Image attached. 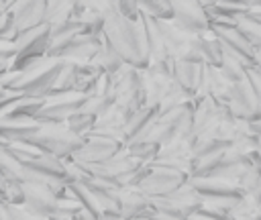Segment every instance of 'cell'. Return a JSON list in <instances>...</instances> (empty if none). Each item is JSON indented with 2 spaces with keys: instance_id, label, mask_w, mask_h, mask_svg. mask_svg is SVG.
Listing matches in <instances>:
<instances>
[{
  "instance_id": "obj_1",
  "label": "cell",
  "mask_w": 261,
  "mask_h": 220,
  "mask_svg": "<svg viewBox=\"0 0 261 220\" xmlns=\"http://www.w3.org/2000/svg\"><path fill=\"white\" fill-rule=\"evenodd\" d=\"M102 37L116 49V53L124 59V63L137 69L149 67L151 59H149V47H147V37L143 26V12H141V18L133 22L122 14H118L114 6V10L104 20Z\"/></svg>"
},
{
  "instance_id": "obj_2",
  "label": "cell",
  "mask_w": 261,
  "mask_h": 220,
  "mask_svg": "<svg viewBox=\"0 0 261 220\" xmlns=\"http://www.w3.org/2000/svg\"><path fill=\"white\" fill-rule=\"evenodd\" d=\"M61 59H37L33 61L24 71H20V79L10 92H18L27 98H47L57 81V75L61 71Z\"/></svg>"
},
{
  "instance_id": "obj_3",
  "label": "cell",
  "mask_w": 261,
  "mask_h": 220,
  "mask_svg": "<svg viewBox=\"0 0 261 220\" xmlns=\"http://www.w3.org/2000/svg\"><path fill=\"white\" fill-rule=\"evenodd\" d=\"M112 77V96L118 106H122L128 116L141 108L147 106V94H145V75L143 69H137L128 63H124Z\"/></svg>"
},
{
  "instance_id": "obj_4",
  "label": "cell",
  "mask_w": 261,
  "mask_h": 220,
  "mask_svg": "<svg viewBox=\"0 0 261 220\" xmlns=\"http://www.w3.org/2000/svg\"><path fill=\"white\" fill-rule=\"evenodd\" d=\"M27 143L37 147L43 155L65 161L82 149L84 136H77L73 130L67 128V124H41V130Z\"/></svg>"
},
{
  "instance_id": "obj_5",
  "label": "cell",
  "mask_w": 261,
  "mask_h": 220,
  "mask_svg": "<svg viewBox=\"0 0 261 220\" xmlns=\"http://www.w3.org/2000/svg\"><path fill=\"white\" fill-rule=\"evenodd\" d=\"M157 26L161 31L167 57L175 61H186V63H202L200 35H194L181 29L173 20H157Z\"/></svg>"
},
{
  "instance_id": "obj_6",
  "label": "cell",
  "mask_w": 261,
  "mask_h": 220,
  "mask_svg": "<svg viewBox=\"0 0 261 220\" xmlns=\"http://www.w3.org/2000/svg\"><path fill=\"white\" fill-rule=\"evenodd\" d=\"M192 114H194V102H186L165 114H159V120L151 134V141H155L163 147L175 139L192 136Z\"/></svg>"
},
{
  "instance_id": "obj_7",
  "label": "cell",
  "mask_w": 261,
  "mask_h": 220,
  "mask_svg": "<svg viewBox=\"0 0 261 220\" xmlns=\"http://www.w3.org/2000/svg\"><path fill=\"white\" fill-rule=\"evenodd\" d=\"M49 39H51V29L47 24L37 26L33 31H24L16 37V57L12 61L10 71H24L33 61L47 57L49 51Z\"/></svg>"
},
{
  "instance_id": "obj_8",
  "label": "cell",
  "mask_w": 261,
  "mask_h": 220,
  "mask_svg": "<svg viewBox=\"0 0 261 220\" xmlns=\"http://www.w3.org/2000/svg\"><path fill=\"white\" fill-rule=\"evenodd\" d=\"M124 149H126V143L106 134L104 130H90L84 136L82 149L69 159L90 163V165H100V163H106L108 159H112L114 155H118Z\"/></svg>"
},
{
  "instance_id": "obj_9",
  "label": "cell",
  "mask_w": 261,
  "mask_h": 220,
  "mask_svg": "<svg viewBox=\"0 0 261 220\" xmlns=\"http://www.w3.org/2000/svg\"><path fill=\"white\" fill-rule=\"evenodd\" d=\"M192 175L171 169V167H161V165H153L151 163V171L149 175L139 183V189L143 194H147L149 198H165L169 194H173L175 189H179L181 185H186L190 181Z\"/></svg>"
},
{
  "instance_id": "obj_10",
  "label": "cell",
  "mask_w": 261,
  "mask_h": 220,
  "mask_svg": "<svg viewBox=\"0 0 261 220\" xmlns=\"http://www.w3.org/2000/svg\"><path fill=\"white\" fill-rule=\"evenodd\" d=\"M190 183L200 194V198L204 202L222 204L228 210L243 198V189L237 183L226 181V179H218V177H190Z\"/></svg>"
},
{
  "instance_id": "obj_11",
  "label": "cell",
  "mask_w": 261,
  "mask_h": 220,
  "mask_svg": "<svg viewBox=\"0 0 261 220\" xmlns=\"http://www.w3.org/2000/svg\"><path fill=\"white\" fill-rule=\"evenodd\" d=\"M86 100H88V96L77 94V92H69V94L47 98L45 106L35 116V120L39 124H65L71 114H75L77 110H82V106H84Z\"/></svg>"
},
{
  "instance_id": "obj_12",
  "label": "cell",
  "mask_w": 261,
  "mask_h": 220,
  "mask_svg": "<svg viewBox=\"0 0 261 220\" xmlns=\"http://www.w3.org/2000/svg\"><path fill=\"white\" fill-rule=\"evenodd\" d=\"M194 102V114H192V139L204 136L212 126H216L220 120L232 116L228 106L216 102L212 96L206 98H196Z\"/></svg>"
},
{
  "instance_id": "obj_13",
  "label": "cell",
  "mask_w": 261,
  "mask_h": 220,
  "mask_svg": "<svg viewBox=\"0 0 261 220\" xmlns=\"http://www.w3.org/2000/svg\"><path fill=\"white\" fill-rule=\"evenodd\" d=\"M102 45V35H77L71 41H67L65 45H59L55 49L47 51L49 59H67V61H77V63H90L94 59V55L98 53Z\"/></svg>"
},
{
  "instance_id": "obj_14",
  "label": "cell",
  "mask_w": 261,
  "mask_h": 220,
  "mask_svg": "<svg viewBox=\"0 0 261 220\" xmlns=\"http://www.w3.org/2000/svg\"><path fill=\"white\" fill-rule=\"evenodd\" d=\"M51 183H22L24 185V208L33 214H39L43 218H55L61 206V200L51 189Z\"/></svg>"
},
{
  "instance_id": "obj_15",
  "label": "cell",
  "mask_w": 261,
  "mask_h": 220,
  "mask_svg": "<svg viewBox=\"0 0 261 220\" xmlns=\"http://www.w3.org/2000/svg\"><path fill=\"white\" fill-rule=\"evenodd\" d=\"M173 22L194 35L210 33V20L202 8L200 0H171Z\"/></svg>"
},
{
  "instance_id": "obj_16",
  "label": "cell",
  "mask_w": 261,
  "mask_h": 220,
  "mask_svg": "<svg viewBox=\"0 0 261 220\" xmlns=\"http://www.w3.org/2000/svg\"><path fill=\"white\" fill-rule=\"evenodd\" d=\"M228 110L232 114L234 120H245V122H253L261 118V108L259 102L255 98L253 88L249 86V81H239L232 84L230 94H228Z\"/></svg>"
},
{
  "instance_id": "obj_17",
  "label": "cell",
  "mask_w": 261,
  "mask_h": 220,
  "mask_svg": "<svg viewBox=\"0 0 261 220\" xmlns=\"http://www.w3.org/2000/svg\"><path fill=\"white\" fill-rule=\"evenodd\" d=\"M6 12H12L14 26L20 35L24 31H33L45 24L47 0H12L8 2Z\"/></svg>"
},
{
  "instance_id": "obj_18",
  "label": "cell",
  "mask_w": 261,
  "mask_h": 220,
  "mask_svg": "<svg viewBox=\"0 0 261 220\" xmlns=\"http://www.w3.org/2000/svg\"><path fill=\"white\" fill-rule=\"evenodd\" d=\"M216 35V39L220 41V45L224 47V53L228 57H234L237 61H241L245 67H257V49L243 39L234 29H224V31H212Z\"/></svg>"
},
{
  "instance_id": "obj_19",
  "label": "cell",
  "mask_w": 261,
  "mask_h": 220,
  "mask_svg": "<svg viewBox=\"0 0 261 220\" xmlns=\"http://www.w3.org/2000/svg\"><path fill=\"white\" fill-rule=\"evenodd\" d=\"M157 120H159V108L145 106V108L133 112V114L128 116V120H126V126H124L126 145H128V143H135V141L151 139Z\"/></svg>"
},
{
  "instance_id": "obj_20",
  "label": "cell",
  "mask_w": 261,
  "mask_h": 220,
  "mask_svg": "<svg viewBox=\"0 0 261 220\" xmlns=\"http://www.w3.org/2000/svg\"><path fill=\"white\" fill-rule=\"evenodd\" d=\"M27 169H31L33 173H37L39 177H45L47 181H61V183H71L67 165L63 159L51 157V155H43L39 159H33L29 163H22Z\"/></svg>"
},
{
  "instance_id": "obj_21",
  "label": "cell",
  "mask_w": 261,
  "mask_h": 220,
  "mask_svg": "<svg viewBox=\"0 0 261 220\" xmlns=\"http://www.w3.org/2000/svg\"><path fill=\"white\" fill-rule=\"evenodd\" d=\"M118 210L124 220H139L145 212L153 210L151 198L147 194H143L139 187H122L120 200H118Z\"/></svg>"
},
{
  "instance_id": "obj_22",
  "label": "cell",
  "mask_w": 261,
  "mask_h": 220,
  "mask_svg": "<svg viewBox=\"0 0 261 220\" xmlns=\"http://www.w3.org/2000/svg\"><path fill=\"white\" fill-rule=\"evenodd\" d=\"M84 10V2L75 0H47V14L45 24L47 26H59L69 20H75Z\"/></svg>"
},
{
  "instance_id": "obj_23",
  "label": "cell",
  "mask_w": 261,
  "mask_h": 220,
  "mask_svg": "<svg viewBox=\"0 0 261 220\" xmlns=\"http://www.w3.org/2000/svg\"><path fill=\"white\" fill-rule=\"evenodd\" d=\"M86 187L94 194V198L98 200L100 208H102V216H120L118 210V200H120V187H114L110 183H104L100 179H94L90 183H86Z\"/></svg>"
},
{
  "instance_id": "obj_24",
  "label": "cell",
  "mask_w": 261,
  "mask_h": 220,
  "mask_svg": "<svg viewBox=\"0 0 261 220\" xmlns=\"http://www.w3.org/2000/svg\"><path fill=\"white\" fill-rule=\"evenodd\" d=\"M151 208L155 212L169 216V218H175V220H190L198 214L202 204H186V202H179V200L165 196V198H151Z\"/></svg>"
},
{
  "instance_id": "obj_25",
  "label": "cell",
  "mask_w": 261,
  "mask_h": 220,
  "mask_svg": "<svg viewBox=\"0 0 261 220\" xmlns=\"http://www.w3.org/2000/svg\"><path fill=\"white\" fill-rule=\"evenodd\" d=\"M41 130L37 120H0V136L10 145L27 143Z\"/></svg>"
},
{
  "instance_id": "obj_26",
  "label": "cell",
  "mask_w": 261,
  "mask_h": 220,
  "mask_svg": "<svg viewBox=\"0 0 261 220\" xmlns=\"http://www.w3.org/2000/svg\"><path fill=\"white\" fill-rule=\"evenodd\" d=\"M126 120H128V112H126L122 106L114 104L104 116H100V118L96 120L94 130H104L106 134H110V136H114V139L126 143V139H124V126H126Z\"/></svg>"
},
{
  "instance_id": "obj_27",
  "label": "cell",
  "mask_w": 261,
  "mask_h": 220,
  "mask_svg": "<svg viewBox=\"0 0 261 220\" xmlns=\"http://www.w3.org/2000/svg\"><path fill=\"white\" fill-rule=\"evenodd\" d=\"M200 67L202 63H186V61H175L173 63V81L190 94V98H196L198 84H200Z\"/></svg>"
},
{
  "instance_id": "obj_28",
  "label": "cell",
  "mask_w": 261,
  "mask_h": 220,
  "mask_svg": "<svg viewBox=\"0 0 261 220\" xmlns=\"http://www.w3.org/2000/svg\"><path fill=\"white\" fill-rule=\"evenodd\" d=\"M45 102L47 100H43V98H27V96H22L8 110H4L0 114V120H35V116L41 112Z\"/></svg>"
},
{
  "instance_id": "obj_29",
  "label": "cell",
  "mask_w": 261,
  "mask_h": 220,
  "mask_svg": "<svg viewBox=\"0 0 261 220\" xmlns=\"http://www.w3.org/2000/svg\"><path fill=\"white\" fill-rule=\"evenodd\" d=\"M80 69H82V63L63 59V63H61V71H59V75H57V81H55V86H53V90H51V94H49L47 98L75 92L77 77H80ZM47 98H45V100H47Z\"/></svg>"
},
{
  "instance_id": "obj_30",
  "label": "cell",
  "mask_w": 261,
  "mask_h": 220,
  "mask_svg": "<svg viewBox=\"0 0 261 220\" xmlns=\"http://www.w3.org/2000/svg\"><path fill=\"white\" fill-rule=\"evenodd\" d=\"M232 147L230 141L226 139H196L194 141V149H192V161H194V169L204 161L210 159L214 155L226 153Z\"/></svg>"
},
{
  "instance_id": "obj_31",
  "label": "cell",
  "mask_w": 261,
  "mask_h": 220,
  "mask_svg": "<svg viewBox=\"0 0 261 220\" xmlns=\"http://www.w3.org/2000/svg\"><path fill=\"white\" fill-rule=\"evenodd\" d=\"M92 65H96L102 73H108V75H112V73H116L122 65H124V59L116 53V49L102 37V45H100V49H98V53L94 55V59L90 61Z\"/></svg>"
},
{
  "instance_id": "obj_32",
  "label": "cell",
  "mask_w": 261,
  "mask_h": 220,
  "mask_svg": "<svg viewBox=\"0 0 261 220\" xmlns=\"http://www.w3.org/2000/svg\"><path fill=\"white\" fill-rule=\"evenodd\" d=\"M143 26H145V37H147V47H149V59H151V63L163 61L167 57V51H165V43H163L161 31L157 26V20L147 18L143 14Z\"/></svg>"
},
{
  "instance_id": "obj_33",
  "label": "cell",
  "mask_w": 261,
  "mask_h": 220,
  "mask_svg": "<svg viewBox=\"0 0 261 220\" xmlns=\"http://www.w3.org/2000/svg\"><path fill=\"white\" fill-rule=\"evenodd\" d=\"M200 55H202V63H206V65H212V67L222 65L226 53L212 31L206 35H200Z\"/></svg>"
},
{
  "instance_id": "obj_34",
  "label": "cell",
  "mask_w": 261,
  "mask_h": 220,
  "mask_svg": "<svg viewBox=\"0 0 261 220\" xmlns=\"http://www.w3.org/2000/svg\"><path fill=\"white\" fill-rule=\"evenodd\" d=\"M232 84L224 77V73L220 71V67H212L208 65V96H212L216 102L220 104H228V94H230Z\"/></svg>"
},
{
  "instance_id": "obj_35",
  "label": "cell",
  "mask_w": 261,
  "mask_h": 220,
  "mask_svg": "<svg viewBox=\"0 0 261 220\" xmlns=\"http://www.w3.org/2000/svg\"><path fill=\"white\" fill-rule=\"evenodd\" d=\"M143 75H145V94H147V106L151 108H157L165 90L169 88L171 84V77H165V75H155V73H149L143 69Z\"/></svg>"
},
{
  "instance_id": "obj_36",
  "label": "cell",
  "mask_w": 261,
  "mask_h": 220,
  "mask_svg": "<svg viewBox=\"0 0 261 220\" xmlns=\"http://www.w3.org/2000/svg\"><path fill=\"white\" fill-rule=\"evenodd\" d=\"M71 194L75 198V202H80L82 210L90 216V220H100L102 218V208L98 204V200L94 198V194L84 185V183H69Z\"/></svg>"
},
{
  "instance_id": "obj_37",
  "label": "cell",
  "mask_w": 261,
  "mask_h": 220,
  "mask_svg": "<svg viewBox=\"0 0 261 220\" xmlns=\"http://www.w3.org/2000/svg\"><path fill=\"white\" fill-rule=\"evenodd\" d=\"M139 10L153 20H173L171 0H139Z\"/></svg>"
},
{
  "instance_id": "obj_38",
  "label": "cell",
  "mask_w": 261,
  "mask_h": 220,
  "mask_svg": "<svg viewBox=\"0 0 261 220\" xmlns=\"http://www.w3.org/2000/svg\"><path fill=\"white\" fill-rule=\"evenodd\" d=\"M186 102H192V98H190V94L186 92V90H181L173 79H171V84H169V88L165 90V94H163V98H161V102H159V114H165V112H169V110H173V108H177V106H181V104H186Z\"/></svg>"
},
{
  "instance_id": "obj_39",
  "label": "cell",
  "mask_w": 261,
  "mask_h": 220,
  "mask_svg": "<svg viewBox=\"0 0 261 220\" xmlns=\"http://www.w3.org/2000/svg\"><path fill=\"white\" fill-rule=\"evenodd\" d=\"M0 171L6 177V181H20L24 175V165L6 149H0Z\"/></svg>"
},
{
  "instance_id": "obj_40",
  "label": "cell",
  "mask_w": 261,
  "mask_h": 220,
  "mask_svg": "<svg viewBox=\"0 0 261 220\" xmlns=\"http://www.w3.org/2000/svg\"><path fill=\"white\" fill-rule=\"evenodd\" d=\"M161 145L151 141V139H145V141H135V143H128L126 145V151L130 157L139 159L141 163H153L157 153H159Z\"/></svg>"
},
{
  "instance_id": "obj_41",
  "label": "cell",
  "mask_w": 261,
  "mask_h": 220,
  "mask_svg": "<svg viewBox=\"0 0 261 220\" xmlns=\"http://www.w3.org/2000/svg\"><path fill=\"white\" fill-rule=\"evenodd\" d=\"M259 183H261V161L243 167V171L239 173V179H237V185L243 189V194L259 189Z\"/></svg>"
},
{
  "instance_id": "obj_42",
  "label": "cell",
  "mask_w": 261,
  "mask_h": 220,
  "mask_svg": "<svg viewBox=\"0 0 261 220\" xmlns=\"http://www.w3.org/2000/svg\"><path fill=\"white\" fill-rule=\"evenodd\" d=\"M96 116L94 114H90V112H86V110H77L75 114H71L69 118H67V128L69 130H73L77 136H86L90 130H94V126H96Z\"/></svg>"
},
{
  "instance_id": "obj_43",
  "label": "cell",
  "mask_w": 261,
  "mask_h": 220,
  "mask_svg": "<svg viewBox=\"0 0 261 220\" xmlns=\"http://www.w3.org/2000/svg\"><path fill=\"white\" fill-rule=\"evenodd\" d=\"M247 69L241 61H237L234 57H224L222 65H220V71L224 73V77L230 81V84H239V81H245L247 79Z\"/></svg>"
},
{
  "instance_id": "obj_44",
  "label": "cell",
  "mask_w": 261,
  "mask_h": 220,
  "mask_svg": "<svg viewBox=\"0 0 261 220\" xmlns=\"http://www.w3.org/2000/svg\"><path fill=\"white\" fill-rule=\"evenodd\" d=\"M114 104H116V102H114V96H88V100L84 102L82 110H86V112L94 114L96 118H100V116H104Z\"/></svg>"
},
{
  "instance_id": "obj_45",
  "label": "cell",
  "mask_w": 261,
  "mask_h": 220,
  "mask_svg": "<svg viewBox=\"0 0 261 220\" xmlns=\"http://www.w3.org/2000/svg\"><path fill=\"white\" fill-rule=\"evenodd\" d=\"M234 31H237L243 39H247L255 49L261 47V26H259V24H255V22H251V20H247V18H241V20L234 22Z\"/></svg>"
},
{
  "instance_id": "obj_46",
  "label": "cell",
  "mask_w": 261,
  "mask_h": 220,
  "mask_svg": "<svg viewBox=\"0 0 261 220\" xmlns=\"http://www.w3.org/2000/svg\"><path fill=\"white\" fill-rule=\"evenodd\" d=\"M196 216L206 218V220H234L228 208H224L222 204H214V202H204Z\"/></svg>"
},
{
  "instance_id": "obj_47",
  "label": "cell",
  "mask_w": 261,
  "mask_h": 220,
  "mask_svg": "<svg viewBox=\"0 0 261 220\" xmlns=\"http://www.w3.org/2000/svg\"><path fill=\"white\" fill-rule=\"evenodd\" d=\"M8 151H10L20 163H29V161H33V159L43 157V153H41L37 147L29 145V143H16V145H10Z\"/></svg>"
},
{
  "instance_id": "obj_48",
  "label": "cell",
  "mask_w": 261,
  "mask_h": 220,
  "mask_svg": "<svg viewBox=\"0 0 261 220\" xmlns=\"http://www.w3.org/2000/svg\"><path fill=\"white\" fill-rule=\"evenodd\" d=\"M18 37V31L14 26V18L12 12H2L0 14V41L2 43H14Z\"/></svg>"
},
{
  "instance_id": "obj_49",
  "label": "cell",
  "mask_w": 261,
  "mask_h": 220,
  "mask_svg": "<svg viewBox=\"0 0 261 220\" xmlns=\"http://www.w3.org/2000/svg\"><path fill=\"white\" fill-rule=\"evenodd\" d=\"M14 57H16V45L14 43H2L0 41V77L10 71Z\"/></svg>"
},
{
  "instance_id": "obj_50",
  "label": "cell",
  "mask_w": 261,
  "mask_h": 220,
  "mask_svg": "<svg viewBox=\"0 0 261 220\" xmlns=\"http://www.w3.org/2000/svg\"><path fill=\"white\" fill-rule=\"evenodd\" d=\"M6 204H16V206H22L24 204V185L20 181H8L6 183V198H4Z\"/></svg>"
},
{
  "instance_id": "obj_51",
  "label": "cell",
  "mask_w": 261,
  "mask_h": 220,
  "mask_svg": "<svg viewBox=\"0 0 261 220\" xmlns=\"http://www.w3.org/2000/svg\"><path fill=\"white\" fill-rule=\"evenodd\" d=\"M116 10L118 14H122L124 18L137 22L141 18V10H139V2L135 0H122V2H116Z\"/></svg>"
},
{
  "instance_id": "obj_52",
  "label": "cell",
  "mask_w": 261,
  "mask_h": 220,
  "mask_svg": "<svg viewBox=\"0 0 261 220\" xmlns=\"http://www.w3.org/2000/svg\"><path fill=\"white\" fill-rule=\"evenodd\" d=\"M6 206H8V212H10L12 220H49V218H43L39 214L29 212L24 206H16V204H6Z\"/></svg>"
},
{
  "instance_id": "obj_53",
  "label": "cell",
  "mask_w": 261,
  "mask_h": 220,
  "mask_svg": "<svg viewBox=\"0 0 261 220\" xmlns=\"http://www.w3.org/2000/svg\"><path fill=\"white\" fill-rule=\"evenodd\" d=\"M247 81H249V86L253 88V92H255V98H257V102H259V108H261V75L255 71V67L247 69Z\"/></svg>"
},
{
  "instance_id": "obj_54",
  "label": "cell",
  "mask_w": 261,
  "mask_h": 220,
  "mask_svg": "<svg viewBox=\"0 0 261 220\" xmlns=\"http://www.w3.org/2000/svg\"><path fill=\"white\" fill-rule=\"evenodd\" d=\"M0 220H12L10 218V212H8V206L4 200H0Z\"/></svg>"
},
{
  "instance_id": "obj_55",
  "label": "cell",
  "mask_w": 261,
  "mask_h": 220,
  "mask_svg": "<svg viewBox=\"0 0 261 220\" xmlns=\"http://www.w3.org/2000/svg\"><path fill=\"white\" fill-rule=\"evenodd\" d=\"M6 177L2 175V171H0V200H4L6 198Z\"/></svg>"
},
{
  "instance_id": "obj_56",
  "label": "cell",
  "mask_w": 261,
  "mask_h": 220,
  "mask_svg": "<svg viewBox=\"0 0 261 220\" xmlns=\"http://www.w3.org/2000/svg\"><path fill=\"white\" fill-rule=\"evenodd\" d=\"M100 220H124L122 216H102Z\"/></svg>"
},
{
  "instance_id": "obj_57",
  "label": "cell",
  "mask_w": 261,
  "mask_h": 220,
  "mask_svg": "<svg viewBox=\"0 0 261 220\" xmlns=\"http://www.w3.org/2000/svg\"><path fill=\"white\" fill-rule=\"evenodd\" d=\"M6 94H8V90H4V88H2V84H0V98H4Z\"/></svg>"
},
{
  "instance_id": "obj_58",
  "label": "cell",
  "mask_w": 261,
  "mask_h": 220,
  "mask_svg": "<svg viewBox=\"0 0 261 220\" xmlns=\"http://www.w3.org/2000/svg\"><path fill=\"white\" fill-rule=\"evenodd\" d=\"M190 220H206V218H200V216H194V218H190Z\"/></svg>"
},
{
  "instance_id": "obj_59",
  "label": "cell",
  "mask_w": 261,
  "mask_h": 220,
  "mask_svg": "<svg viewBox=\"0 0 261 220\" xmlns=\"http://www.w3.org/2000/svg\"><path fill=\"white\" fill-rule=\"evenodd\" d=\"M259 189H261V183H259Z\"/></svg>"
},
{
  "instance_id": "obj_60",
  "label": "cell",
  "mask_w": 261,
  "mask_h": 220,
  "mask_svg": "<svg viewBox=\"0 0 261 220\" xmlns=\"http://www.w3.org/2000/svg\"><path fill=\"white\" fill-rule=\"evenodd\" d=\"M259 212H261V208H259Z\"/></svg>"
}]
</instances>
